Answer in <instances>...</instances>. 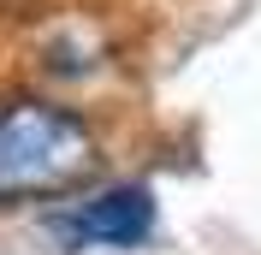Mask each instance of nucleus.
Instances as JSON below:
<instances>
[{
	"label": "nucleus",
	"mask_w": 261,
	"mask_h": 255,
	"mask_svg": "<svg viewBox=\"0 0 261 255\" xmlns=\"http://www.w3.org/2000/svg\"><path fill=\"white\" fill-rule=\"evenodd\" d=\"M95 131L60 101H6L0 107V208L48 202L95 172Z\"/></svg>",
	"instance_id": "nucleus-1"
},
{
	"label": "nucleus",
	"mask_w": 261,
	"mask_h": 255,
	"mask_svg": "<svg viewBox=\"0 0 261 255\" xmlns=\"http://www.w3.org/2000/svg\"><path fill=\"white\" fill-rule=\"evenodd\" d=\"M65 238L77 249H143L154 238V190L113 184V190L77 202V214L65 220Z\"/></svg>",
	"instance_id": "nucleus-2"
}]
</instances>
